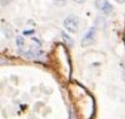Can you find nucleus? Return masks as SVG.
I'll list each match as a JSON object with an SVG mask.
<instances>
[{"instance_id": "obj_6", "label": "nucleus", "mask_w": 125, "mask_h": 119, "mask_svg": "<svg viewBox=\"0 0 125 119\" xmlns=\"http://www.w3.org/2000/svg\"><path fill=\"white\" fill-rule=\"evenodd\" d=\"M73 1H75L76 4H84L86 0H73Z\"/></svg>"}, {"instance_id": "obj_7", "label": "nucleus", "mask_w": 125, "mask_h": 119, "mask_svg": "<svg viewBox=\"0 0 125 119\" xmlns=\"http://www.w3.org/2000/svg\"><path fill=\"white\" fill-rule=\"evenodd\" d=\"M116 1H117V2H124L125 0H116Z\"/></svg>"}, {"instance_id": "obj_5", "label": "nucleus", "mask_w": 125, "mask_h": 119, "mask_svg": "<svg viewBox=\"0 0 125 119\" xmlns=\"http://www.w3.org/2000/svg\"><path fill=\"white\" fill-rule=\"evenodd\" d=\"M62 38H63V40L65 41V44L68 45V46H72L73 45V40H72L71 37H69L65 32H62Z\"/></svg>"}, {"instance_id": "obj_4", "label": "nucleus", "mask_w": 125, "mask_h": 119, "mask_svg": "<svg viewBox=\"0 0 125 119\" xmlns=\"http://www.w3.org/2000/svg\"><path fill=\"white\" fill-rule=\"evenodd\" d=\"M16 44H17V47H19L20 52H24V46H25V42H24V39L22 38V37H17V39H16Z\"/></svg>"}, {"instance_id": "obj_3", "label": "nucleus", "mask_w": 125, "mask_h": 119, "mask_svg": "<svg viewBox=\"0 0 125 119\" xmlns=\"http://www.w3.org/2000/svg\"><path fill=\"white\" fill-rule=\"evenodd\" d=\"M94 36H95V27H92L91 29L86 32V35L83 37V40H82V46H87V45H90V44L93 41Z\"/></svg>"}, {"instance_id": "obj_1", "label": "nucleus", "mask_w": 125, "mask_h": 119, "mask_svg": "<svg viewBox=\"0 0 125 119\" xmlns=\"http://www.w3.org/2000/svg\"><path fill=\"white\" fill-rule=\"evenodd\" d=\"M63 25H64L65 30H68L69 32H71V33H75V32L78 31V27H79L78 17L75 15H69L68 17L64 19Z\"/></svg>"}, {"instance_id": "obj_2", "label": "nucleus", "mask_w": 125, "mask_h": 119, "mask_svg": "<svg viewBox=\"0 0 125 119\" xmlns=\"http://www.w3.org/2000/svg\"><path fill=\"white\" fill-rule=\"evenodd\" d=\"M95 6H96L99 10H101L104 14H109L113 10V6L110 5L108 0H96L95 1Z\"/></svg>"}]
</instances>
